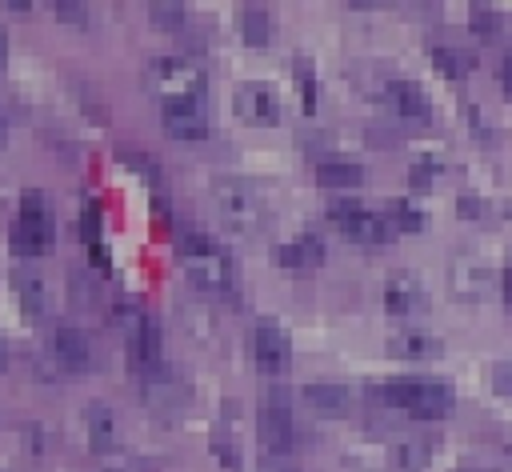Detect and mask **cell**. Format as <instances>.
<instances>
[{
    "label": "cell",
    "instance_id": "cell-1",
    "mask_svg": "<svg viewBox=\"0 0 512 472\" xmlns=\"http://www.w3.org/2000/svg\"><path fill=\"white\" fill-rule=\"evenodd\" d=\"M176 252H180V264H184V272L192 276L196 288L216 292V296H224V292L236 288L232 252H228L216 236H208L204 228H188V224H184V228L176 232Z\"/></svg>",
    "mask_w": 512,
    "mask_h": 472
},
{
    "label": "cell",
    "instance_id": "cell-2",
    "mask_svg": "<svg viewBox=\"0 0 512 472\" xmlns=\"http://www.w3.org/2000/svg\"><path fill=\"white\" fill-rule=\"evenodd\" d=\"M384 404L416 416V420H440L452 412V388L448 380H432V376H392L380 384Z\"/></svg>",
    "mask_w": 512,
    "mask_h": 472
},
{
    "label": "cell",
    "instance_id": "cell-3",
    "mask_svg": "<svg viewBox=\"0 0 512 472\" xmlns=\"http://www.w3.org/2000/svg\"><path fill=\"white\" fill-rule=\"evenodd\" d=\"M52 236H56V228H52V204H48V196L40 188H28L20 196V216H16V228H12L16 256L32 260V256L48 252L52 248Z\"/></svg>",
    "mask_w": 512,
    "mask_h": 472
},
{
    "label": "cell",
    "instance_id": "cell-4",
    "mask_svg": "<svg viewBox=\"0 0 512 472\" xmlns=\"http://www.w3.org/2000/svg\"><path fill=\"white\" fill-rule=\"evenodd\" d=\"M148 84L164 96V100H176V96H204L208 92V76L196 60L188 56H152L148 60Z\"/></svg>",
    "mask_w": 512,
    "mask_h": 472
},
{
    "label": "cell",
    "instance_id": "cell-5",
    "mask_svg": "<svg viewBox=\"0 0 512 472\" xmlns=\"http://www.w3.org/2000/svg\"><path fill=\"white\" fill-rule=\"evenodd\" d=\"M216 208H220V216L236 228V232H256L260 228V220H264V204H260V196L244 184V180H216Z\"/></svg>",
    "mask_w": 512,
    "mask_h": 472
},
{
    "label": "cell",
    "instance_id": "cell-6",
    "mask_svg": "<svg viewBox=\"0 0 512 472\" xmlns=\"http://www.w3.org/2000/svg\"><path fill=\"white\" fill-rule=\"evenodd\" d=\"M328 216L336 220V228L344 232V236H352V240H360V244H384V240H392V224H388V216H376V212H368L364 204H356V200H332L328 204Z\"/></svg>",
    "mask_w": 512,
    "mask_h": 472
},
{
    "label": "cell",
    "instance_id": "cell-7",
    "mask_svg": "<svg viewBox=\"0 0 512 472\" xmlns=\"http://www.w3.org/2000/svg\"><path fill=\"white\" fill-rule=\"evenodd\" d=\"M160 116H164L168 136H176V140H208V136H212V116H208L204 96H176V100H164Z\"/></svg>",
    "mask_w": 512,
    "mask_h": 472
},
{
    "label": "cell",
    "instance_id": "cell-8",
    "mask_svg": "<svg viewBox=\"0 0 512 472\" xmlns=\"http://www.w3.org/2000/svg\"><path fill=\"white\" fill-rule=\"evenodd\" d=\"M252 356L264 376H284L292 364V340L276 320H260L252 328Z\"/></svg>",
    "mask_w": 512,
    "mask_h": 472
},
{
    "label": "cell",
    "instance_id": "cell-9",
    "mask_svg": "<svg viewBox=\"0 0 512 472\" xmlns=\"http://www.w3.org/2000/svg\"><path fill=\"white\" fill-rule=\"evenodd\" d=\"M256 432H260V444L268 448V456H292L296 448V424H292V412L288 404L280 400H264L260 404V416H256Z\"/></svg>",
    "mask_w": 512,
    "mask_h": 472
},
{
    "label": "cell",
    "instance_id": "cell-10",
    "mask_svg": "<svg viewBox=\"0 0 512 472\" xmlns=\"http://www.w3.org/2000/svg\"><path fill=\"white\" fill-rule=\"evenodd\" d=\"M236 112L252 124H276L280 120V96L264 80H244V84H236Z\"/></svg>",
    "mask_w": 512,
    "mask_h": 472
},
{
    "label": "cell",
    "instance_id": "cell-11",
    "mask_svg": "<svg viewBox=\"0 0 512 472\" xmlns=\"http://www.w3.org/2000/svg\"><path fill=\"white\" fill-rule=\"evenodd\" d=\"M52 356H56V364L68 368V372H88L92 360H96L88 332L76 328V324H60V328L52 332Z\"/></svg>",
    "mask_w": 512,
    "mask_h": 472
},
{
    "label": "cell",
    "instance_id": "cell-12",
    "mask_svg": "<svg viewBox=\"0 0 512 472\" xmlns=\"http://www.w3.org/2000/svg\"><path fill=\"white\" fill-rule=\"evenodd\" d=\"M84 432H88L92 452H100V456L120 452V424H116V412L104 400H92L84 408Z\"/></svg>",
    "mask_w": 512,
    "mask_h": 472
},
{
    "label": "cell",
    "instance_id": "cell-13",
    "mask_svg": "<svg viewBox=\"0 0 512 472\" xmlns=\"http://www.w3.org/2000/svg\"><path fill=\"white\" fill-rule=\"evenodd\" d=\"M424 304V288H420V280L412 276V272H392L388 276V284H384V308L392 312V316H412L416 308Z\"/></svg>",
    "mask_w": 512,
    "mask_h": 472
},
{
    "label": "cell",
    "instance_id": "cell-14",
    "mask_svg": "<svg viewBox=\"0 0 512 472\" xmlns=\"http://www.w3.org/2000/svg\"><path fill=\"white\" fill-rule=\"evenodd\" d=\"M304 404L324 416H344L352 408V388L340 380H312V384H304Z\"/></svg>",
    "mask_w": 512,
    "mask_h": 472
},
{
    "label": "cell",
    "instance_id": "cell-15",
    "mask_svg": "<svg viewBox=\"0 0 512 472\" xmlns=\"http://www.w3.org/2000/svg\"><path fill=\"white\" fill-rule=\"evenodd\" d=\"M12 288H16L20 308H24L32 320L44 316V308H48V284H44V276H40L36 268H16V272H12Z\"/></svg>",
    "mask_w": 512,
    "mask_h": 472
},
{
    "label": "cell",
    "instance_id": "cell-16",
    "mask_svg": "<svg viewBox=\"0 0 512 472\" xmlns=\"http://www.w3.org/2000/svg\"><path fill=\"white\" fill-rule=\"evenodd\" d=\"M316 180L324 184V188H360L364 184V168L356 164V160H348V156H328V160H320L316 164Z\"/></svg>",
    "mask_w": 512,
    "mask_h": 472
},
{
    "label": "cell",
    "instance_id": "cell-17",
    "mask_svg": "<svg viewBox=\"0 0 512 472\" xmlns=\"http://www.w3.org/2000/svg\"><path fill=\"white\" fill-rule=\"evenodd\" d=\"M384 92H388V104L400 116H416V120L428 116V96H424V88L416 80H388Z\"/></svg>",
    "mask_w": 512,
    "mask_h": 472
},
{
    "label": "cell",
    "instance_id": "cell-18",
    "mask_svg": "<svg viewBox=\"0 0 512 472\" xmlns=\"http://www.w3.org/2000/svg\"><path fill=\"white\" fill-rule=\"evenodd\" d=\"M276 260H280L284 268H316V264L324 260V244H320V236L304 232V236H296V240L280 244Z\"/></svg>",
    "mask_w": 512,
    "mask_h": 472
},
{
    "label": "cell",
    "instance_id": "cell-19",
    "mask_svg": "<svg viewBox=\"0 0 512 472\" xmlns=\"http://www.w3.org/2000/svg\"><path fill=\"white\" fill-rule=\"evenodd\" d=\"M388 348H392V356H408V360H428V356H440V336H432V332H416V328H404V332H396L392 340H388Z\"/></svg>",
    "mask_w": 512,
    "mask_h": 472
},
{
    "label": "cell",
    "instance_id": "cell-20",
    "mask_svg": "<svg viewBox=\"0 0 512 472\" xmlns=\"http://www.w3.org/2000/svg\"><path fill=\"white\" fill-rule=\"evenodd\" d=\"M432 440H424V436H404V440H396L392 444V464L396 468H404V472H416V468H424L428 460H432Z\"/></svg>",
    "mask_w": 512,
    "mask_h": 472
},
{
    "label": "cell",
    "instance_id": "cell-21",
    "mask_svg": "<svg viewBox=\"0 0 512 472\" xmlns=\"http://www.w3.org/2000/svg\"><path fill=\"white\" fill-rule=\"evenodd\" d=\"M80 236H84V244H88L92 260L104 268V264H108V256H104V244H100V208H96L92 200L84 204V216H80Z\"/></svg>",
    "mask_w": 512,
    "mask_h": 472
},
{
    "label": "cell",
    "instance_id": "cell-22",
    "mask_svg": "<svg viewBox=\"0 0 512 472\" xmlns=\"http://www.w3.org/2000/svg\"><path fill=\"white\" fill-rule=\"evenodd\" d=\"M240 32H244L248 44H268V36H272V16L252 4V8L240 12Z\"/></svg>",
    "mask_w": 512,
    "mask_h": 472
},
{
    "label": "cell",
    "instance_id": "cell-23",
    "mask_svg": "<svg viewBox=\"0 0 512 472\" xmlns=\"http://www.w3.org/2000/svg\"><path fill=\"white\" fill-rule=\"evenodd\" d=\"M292 76H296V88H300L304 112H312V108H316V72H312V60L296 56V64H292Z\"/></svg>",
    "mask_w": 512,
    "mask_h": 472
},
{
    "label": "cell",
    "instance_id": "cell-24",
    "mask_svg": "<svg viewBox=\"0 0 512 472\" xmlns=\"http://www.w3.org/2000/svg\"><path fill=\"white\" fill-rule=\"evenodd\" d=\"M388 224H392V228H404V232H420V228H424V212L412 208L408 200H392V204H388Z\"/></svg>",
    "mask_w": 512,
    "mask_h": 472
},
{
    "label": "cell",
    "instance_id": "cell-25",
    "mask_svg": "<svg viewBox=\"0 0 512 472\" xmlns=\"http://www.w3.org/2000/svg\"><path fill=\"white\" fill-rule=\"evenodd\" d=\"M432 60H440V68L452 72V76H460V72L472 68V56H468V52H456V48H444V44L432 48Z\"/></svg>",
    "mask_w": 512,
    "mask_h": 472
},
{
    "label": "cell",
    "instance_id": "cell-26",
    "mask_svg": "<svg viewBox=\"0 0 512 472\" xmlns=\"http://www.w3.org/2000/svg\"><path fill=\"white\" fill-rule=\"evenodd\" d=\"M148 12H152L156 24H164V28H172V32L184 24V4H152Z\"/></svg>",
    "mask_w": 512,
    "mask_h": 472
},
{
    "label": "cell",
    "instance_id": "cell-27",
    "mask_svg": "<svg viewBox=\"0 0 512 472\" xmlns=\"http://www.w3.org/2000/svg\"><path fill=\"white\" fill-rule=\"evenodd\" d=\"M492 388L512 400V360H500V364L492 368Z\"/></svg>",
    "mask_w": 512,
    "mask_h": 472
},
{
    "label": "cell",
    "instance_id": "cell-28",
    "mask_svg": "<svg viewBox=\"0 0 512 472\" xmlns=\"http://www.w3.org/2000/svg\"><path fill=\"white\" fill-rule=\"evenodd\" d=\"M472 24H476L480 36H496V28H500L496 12H488V8H472Z\"/></svg>",
    "mask_w": 512,
    "mask_h": 472
},
{
    "label": "cell",
    "instance_id": "cell-29",
    "mask_svg": "<svg viewBox=\"0 0 512 472\" xmlns=\"http://www.w3.org/2000/svg\"><path fill=\"white\" fill-rule=\"evenodd\" d=\"M56 16H60V20H72V24H84V20H88V8L76 4V0H60V4H56Z\"/></svg>",
    "mask_w": 512,
    "mask_h": 472
},
{
    "label": "cell",
    "instance_id": "cell-30",
    "mask_svg": "<svg viewBox=\"0 0 512 472\" xmlns=\"http://www.w3.org/2000/svg\"><path fill=\"white\" fill-rule=\"evenodd\" d=\"M92 296H96L92 280L80 276V272H72V300H76V304H92Z\"/></svg>",
    "mask_w": 512,
    "mask_h": 472
},
{
    "label": "cell",
    "instance_id": "cell-31",
    "mask_svg": "<svg viewBox=\"0 0 512 472\" xmlns=\"http://www.w3.org/2000/svg\"><path fill=\"white\" fill-rule=\"evenodd\" d=\"M128 164H132L136 172H144V176H148L152 184L160 180V172H156V164H152V156H140V152H128Z\"/></svg>",
    "mask_w": 512,
    "mask_h": 472
},
{
    "label": "cell",
    "instance_id": "cell-32",
    "mask_svg": "<svg viewBox=\"0 0 512 472\" xmlns=\"http://www.w3.org/2000/svg\"><path fill=\"white\" fill-rule=\"evenodd\" d=\"M212 452H216V456H220V460H224L232 472H240V456L232 452V444H228V440H216V448H212Z\"/></svg>",
    "mask_w": 512,
    "mask_h": 472
},
{
    "label": "cell",
    "instance_id": "cell-33",
    "mask_svg": "<svg viewBox=\"0 0 512 472\" xmlns=\"http://www.w3.org/2000/svg\"><path fill=\"white\" fill-rule=\"evenodd\" d=\"M260 472H296V464H292V460H284V456H264Z\"/></svg>",
    "mask_w": 512,
    "mask_h": 472
},
{
    "label": "cell",
    "instance_id": "cell-34",
    "mask_svg": "<svg viewBox=\"0 0 512 472\" xmlns=\"http://www.w3.org/2000/svg\"><path fill=\"white\" fill-rule=\"evenodd\" d=\"M500 84H504V92L512 96V52H508L504 64H500Z\"/></svg>",
    "mask_w": 512,
    "mask_h": 472
},
{
    "label": "cell",
    "instance_id": "cell-35",
    "mask_svg": "<svg viewBox=\"0 0 512 472\" xmlns=\"http://www.w3.org/2000/svg\"><path fill=\"white\" fill-rule=\"evenodd\" d=\"M500 284H504V296H508V304H512V264L504 268V280H500Z\"/></svg>",
    "mask_w": 512,
    "mask_h": 472
},
{
    "label": "cell",
    "instance_id": "cell-36",
    "mask_svg": "<svg viewBox=\"0 0 512 472\" xmlns=\"http://www.w3.org/2000/svg\"><path fill=\"white\" fill-rule=\"evenodd\" d=\"M4 56H8V40H4V32H0V64H4Z\"/></svg>",
    "mask_w": 512,
    "mask_h": 472
},
{
    "label": "cell",
    "instance_id": "cell-37",
    "mask_svg": "<svg viewBox=\"0 0 512 472\" xmlns=\"http://www.w3.org/2000/svg\"><path fill=\"white\" fill-rule=\"evenodd\" d=\"M8 368V356H4V344H0V372Z\"/></svg>",
    "mask_w": 512,
    "mask_h": 472
},
{
    "label": "cell",
    "instance_id": "cell-38",
    "mask_svg": "<svg viewBox=\"0 0 512 472\" xmlns=\"http://www.w3.org/2000/svg\"><path fill=\"white\" fill-rule=\"evenodd\" d=\"M112 472H124V468H112Z\"/></svg>",
    "mask_w": 512,
    "mask_h": 472
},
{
    "label": "cell",
    "instance_id": "cell-39",
    "mask_svg": "<svg viewBox=\"0 0 512 472\" xmlns=\"http://www.w3.org/2000/svg\"><path fill=\"white\" fill-rule=\"evenodd\" d=\"M508 452H512V448H508Z\"/></svg>",
    "mask_w": 512,
    "mask_h": 472
}]
</instances>
